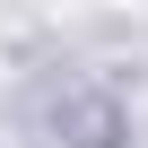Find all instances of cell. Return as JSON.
I'll use <instances>...</instances> for the list:
<instances>
[]
</instances>
